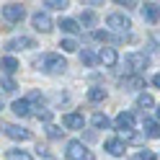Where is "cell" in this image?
<instances>
[{
	"instance_id": "obj_27",
	"label": "cell",
	"mask_w": 160,
	"mask_h": 160,
	"mask_svg": "<svg viewBox=\"0 0 160 160\" xmlns=\"http://www.w3.org/2000/svg\"><path fill=\"white\" fill-rule=\"evenodd\" d=\"M80 23H83V26H93L96 23V13L93 11H83V13H80Z\"/></svg>"
},
{
	"instance_id": "obj_26",
	"label": "cell",
	"mask_w": 160,
	"mask_h": 160,
	"mask_svg": "<svg viewBox=\"0 0 160 160\" xmlns=\"http://www.w3.org/2000/svg\"><path fill=\"white\" fill-rule=\"evenodd\" d=\"M59 47H62L65 52H78V47H80V44L75 42L72 36H70V39H62V42H59Z\"/></svg>"
},
{
	"instance_id": "obj_16",
	"label": "cell",
	"mask_w": 160,
	"mask_h": 160,
	"mask_svg": "<svg viewBox=\"0 0 160 160\" xmlns=\"http://www.w3.org/2000/svg\"><path fill=\"white\" fill-rule=\"evenodd\" d=\"M59 28H62L65 34H78L80 31V26H78L75 18H62V21H59Z\"/></svg>"
},
{
	"instance_id": "obj_23",
	"label": "cell",
	"mask_w": 160,
	"mask_h": 160,
	"mask_svg": "<svg viewBox=\"0 0 160 160\" xmlns=\"http://www.w3.org/2000/svg\"><path fill=\"white\" fill-rule=\"evenodd\" d=\"M155 106V101H152V96H147V93H142L137 98V108H152Z\"/></svg>"
},
{
	"instance_id": "obj_30",
	"label": "cell",
	"mask_w": 160,
	"mask_h": 160,
	"mask_svg": "<svg viewBox=\"0 0 160 160\" xmlns=\"http://www.w3.org/2000/svg\"><path fill=\"white\" fill-rule=\"evenodd\" d=\"M36 119H42V122H52V111H49V108H44V111L39 108V111H36Z\"/></svg>"
},
{
	"instance_id": "obj_39",
	"label": "cell",
	"mask_w": 160,
	"mask_h": 160,
	"mask_svg": "<svg viewBox=\"0 0 160 160\" xmlns=\"http://www.w3.org/2000/svg\"><path fill=\"white\" fill-rule=\"evenodd\" d=\"M0 111H3V101H0Z\"/></svg>"
},
{
	"instance_id": "obj_35",
	"label": "cell",
	"mask_w": 160,
	"mask_h": 160,
	"mask_svg": "<svg viewBox=\"0 0 160 160\" xmlns=\"http://www.w3.org/2000/svg\"><path fill=\"white\" fill-rule=\"evenodd\" d=\"M39 155H42V160H54L52 155H49V152H47V147H39Z\"/></svg>"
},
{
	"instance_id": "obj_11",
	"label": "cell",
	"mask_w": 160,
	"mask_h": 160,
	"mask_svg": "<svg viewBox=\"0 0 160 160\" xmlns=\"http://www.w3.org/2000/svg\"><path fill=\"white\" fill-rule=\"evenodd\" d=\"M142 18H145L147 23H158L160 21V5L158 3H147L142 8Z\"/></svg>"
},
{
	"instance_id": "obj_10",
	"label": "cell",
	"mask_w": 160,
	"mask_h": 160,
	"mask_svg": "<svg viewBox=\"0 0 160 160\" xmlns=\"http://www.w3.org/2000/svg\"><path fill=\"white\" fill-rule=\"evenodd\" d=\"M124 62H127V67L132 70V72H139V70H145V67L150 65V59H147L145 54H129Z\"/></svg>"
},
{
	"instance_id": "obj_28",
	"label": "cell",
	"mask_w": 160,
	"mask_h": 160,
	"mask_svg": "<svg viewBox=\"0 0 160 160\" xmlns=\"http://www.w3.org/2000/svg\"><path fill=\"white\" fill-rule=\"evenodd\" d=\"M0 85H3V91H5V93H13L16 88H18L13 78H3V83H0Z\"/></svg>"
},
{
	"instance_id": "obj_17",
	"label": "cell",
	"mask_w": 160,
	"mask_h": 160,
	"mask_svg": "<svg viewBox=\"0 0 160 160\" xmlns=\"http://www.w3.org/2000/svg\"><path fill=\"white\" fill-rule=\"evenodd\" d=\"M145 137H160V127L152 119H145Z\"/></svg>"
},
{
	"instance_id": "obj_6",
	"label": "cell",
	"mask_w": 160,
	"mask_h": 160,
	"mask_svg": "<svg viewBox=\"0 0 160 160\" xmlns=\"http://www.w3.org/2000/svg\"><path fill=\"white\" fill-rule=\"evenodd\" d=\"M3 134H8L11 139H31V132L28 129H23V127H16V124H3Z\"/></svg>"
},
{
	"instance_id": "obj_7",
	"label": "cell",
	"mask_w": 160,
	"mask_h": 160,
	"mask_svg": "<svg viewBox=\"0 0 160 160\" xmlns=\"http://www.w3.org/2000/svg\"><path fill=\"white\" fill-rule=\"evenodd\" d=\"M116 129H119V132H132V129H134V114H129V111H122V114H119L116 116Z\"/></svg>"
},
{
	"instance_id": "obj_22",
	"label": "cell",
	"mask_w": 160,
	"mask_h": 160,
	"mask_svg": "<svg viewBox=\"0 0 160 160\" xmlns=\"http://www.w3.org/2000/svg\"><path fill=\"white\" fill-rule=\"evenodd\" d=\"M44 5L49 8V11H65L70 3H67V0H44Z\"/></svg>"
},
{
	"instance_id": "obj_2",
	"label": "cell",
	"mask_w": 160,
	"mask_h": 160,
	"mask_svg": "<svg viewBox=\"0 0 160 160\" xmlns=\"http://www.w3.org/2000/svg\"><path fill=\"white\" fill-rule=\"evenodd\" d=\"M67 160H93V152L88 150L83 142H78V139H72V142H67V152H65Z\"/></svg>"
},
{
	"instance_id": "obj_24",
	"label": "cell",
	"mask_w": 160,
	"mask_h": 160,
	"mask_svg": "<svg viewBox=\"0 0 160 160\" xmlns=\"http://www.w3.org/2000/svg\"><path fill=\"white\" fill-rule=\"evenodd\" d=\"M8 160H34V158L23 150H8Z\"/></svg>"
},
{
	"instance_id": "obj_31",
	"label": "cell",
	"mask_w": 160,
	"mask_h": 160,
	"mask_svg": "<svg viewBox=\"0 0 160 160\" xmlns=\"http://www.w3.org/2000/svg\"><path fill=\"white\" fill-rule=\"evenodd\" d=\"M93 36L98 39V42H111V39H114V36H111V34H108V31H96Z\"/></svg>"
},
{
	"instance_id": "obj_8",
	"label": "cell",
	"mask_w": 160,
	"mask_h": 160,
	"mask_svg": "<svg viewBox=\"0 0 160 160\" xmlns=\"http://www.w3.org/2000/svg\"><path fill=\"white\" fill-rule=\"evenodd\" d=\"M31 47H36V42H34V39H28V36L11 39V42L5 44V49H8V52H18V49H31Z\"/></svg>"
},
{
	"instance_id": "obj_18",
	"label": "cell",
	"mask_w": 160,
	"mask_h": 160,
	"mask_svg": "<svg viewBox=\"0 0 160 160\" xmlns=\"http://www.w3.org/2000/svg\"><path fill=\"white\" fill-rule=\"evenodd\" d=\"M0 65H3V70H5L8 75L16 72V70L21 67V65H18V59H13V57H3V59H0Z\"/></svg>"
},
{
	"instance_id": "obj_38",
	"label": "cell",
	"mask_w": 160,
	"mask_h": 160,
	"mask_svg": "<svg viewBox=\"0 0 160 160\" xmlns=\"http://www.w3.org/2000/svg\"><path fill=\"white\" fill-rule=\"evenodd\" d=\"M158 119H160V106H158Z\"/></svg>"
},
{
	"instance_id": "obj_14",
	"label": "cell",
	"mask_w": 160,
	"mask_h": 160,
	"mask_svg": "<svg viewBox=\"0 0 160 160\" xmlns=\"http://www.w3.org/2000/svg\"><path fill=\"white\" fill-rule=\"evenodd\" d=\"M122 88H124V91H137V88H145V78H142V75H132V78L122 80Z\"/></svg>"
},
{
	"instance_id": "obj_13",
	"label": "cell",
	"mask_w": 160,
	"mask_h": 160,
	"mask_svg": "<svg viewBox=\"0 0 160 160\" xmlns=\"http://www.w3.org/2000/svg\"><path fill=\"white\" fill-rule=\"evenodd\" d=\"M103 147H106V152H108V155H124V142H122V139H116V137L106 139Z\"/></svg>"
},
{
	"instance_id": "obj_19",
	"label": "cell",
	"mask_w": 160,
	"mask_h": 160,
	"mask_svg": "<svg viewBox=\"0 0 160 160\" xmlns=\"http://www.w3.org/2000/svg\"><path fill=\"white\" fill-rule=\"evenodd\" d=\"M119 134L132 145H145V134H137V132H119Z\"/></svg>"
},
{
	"instance_id": "obj_20",
	"label": "cell",
	"mask_w": 160,
	"mask_h": 160,
	"mask_svg": "<svg viewBox=\"0 0 160 160\" xmlns=\"http://www.w3.org/2000/svg\"><path fill=\"white\" fill-rule=\"evenodd\" d=\"M93 127H96V129H108L111 122H108L106 114H93Z\"/></svg>"
},
{
	"instance_id": "obj_12",
	"label": "cell",
	"mask_w": 160,
	"mask_h": 160,
	"mask_svg": "<svg viewBox=\"0 0 160 160\" xmlns=\"http://www.w3.org/2000/svg\"><path fill=\"white\" fill-rule=\"evenodd\" d=\"M62 124H65L67 129H83L85 119H83V114H65V116H62Z\"/></svg>"
},
{
	"instance_id": "obj_36",
	"label": "cell",
	"mask_w": 160,
	"mask_h": 160,
	"mask_svg": "<svg viewBox=\"0 0 160 160\" xmlns=\"http://www.w3.org/2000/svg\"><path fill=\"white\" fill-rule=\"evenodd\" d=\"M152 85H155V88H160V72H158V75L152 78Z\"/></svg>"
},
{
	"instance_id": "obj_29",
	"label": "cell",
	"mask_w": 160,
	"mask_h": 160,
	"mask_svg": "<svg viewBox=\"0 0 160 160\" xmlns=\"http://www.w3.org/2000/svg\"><path fill=\"white\" fill-rule=\"evenodd\" d=\"M62 132H65V129H59V127H54V124L47 127V134L52 137V139H59V137H62Z\"/></svg>"
},
{
	"instance_id": "obj_3",
	"label": "cell",
	"mask_w": 160,
	"mask_h": 160,
	"mask_svg": "<svg viewBox=\"0 0 160 160\" xmlns=\"http://www.w3.org/2000/svg\"><path fill=\"white\" fill-rule=\"evenodd\" d=\"M23 16H26V11H23L21 3H8V5H3V18H5L8 23H21Z\"/></svg>"
},
{
	"instance_id": "obj_21",
	"label": "cell",
	"mask_w": 160,
	"mask_h": 160,
	"mask_svg": "<svg viewBox=\"0 0 160 160\" xmlns=\"http://www.w3.org/2000/svg\"><path fill=\"white\" fill-rule=\"evenodd\" d=\"M88 98H91L93 103L106 101V91H103V88H91V91H88Z\"/></svg>"
},
{
	"instance_id": "obj_32",
	"label": "cell",
	"mask_w": 160,
	"mask_h": 160,
	"mask_svg": "<svg viewBox=\"0 0 160 160\" xmlns=\"http://www.w3.org/2000/svg\"><path fill=\"white\" fill-rule=\"evenodd\" d=\"M116 5H124L127 11H134V8H137L139 3H134V0H122V3H116Z\"/></svg>"
},
{
	"instance_id": "obj_34",
	"label": "cell",
	"mask_w": 160,
	"mask_h": 160,
	"mask_svg": "<svg viewBox=\"0 0 160 160\" xmlns=\"http://www.w3.org/2000/svg\"><path fill=\"white\" fill-rule=\"evenodd\" d=\"M26 101H28V103H31V101H42V93H39V91H31V93H28V98H26Z\"/></svg>"
},
{
	"instance_id": "obj_25",
	"label": "cell",
	"mask_w": 160,
	"mask_h": 160,
	"mask_svg": "<svg viewBox=\"0 0 160 160\" xmlns=\"http://www.w3.org/2000/svg\"><path fill=\"white\" fill-rule=\"evenodd\" d=\"M96 59H98V57L91 52V49H83V52H80V62H83V65H88V67H91Z\"/></svg>"
},
{
	"instance_id": "obj_33",
	"label": "cell",
	"mask_w": 160,
	"mask_h": 160,
	"mask_svg": "<svg viewBox=\"0 0 160 160\" xmlns=\"http://www.w3.org/2000/svg\"><path fill=\"white\" fill-rule=\"evenodd\" d=\"M137 160H155V155L150 152V150H145V152H139V155H137Z\"/></svg>"
},
{
	"instance_id": "obj_15",
	"label": "cell",
	"mask_w": 160,
	"mask_h": 160,
	"mask_svg": "<svg viewBox=\"0 0 160 160\" xmlns=\"http://www.w3.org/2000/svg\"><path fill=\"white\" fill-rule=\"evenodd\" d=\"M11 108H13L16 116H28V114H31V103H28L26 98H18V101H13Z\"/></svg>"
},
{
	"instance_id": "obj_37",
	"label": "cell",
	"mask_w": 160,
	"mask_h": 160,
	"mask_svg": "<svg viewBox=\"0 0 160 160\" xmlns=\"http://www.w3.org/2000/svg\"><path fill=\"white\" fill-rule=\"evenodd\" d=\"M152 39H155V44H160V31H155V34H152Z\"/></svg>"
},
{
	"instance_id": "obj_1",
	"label": "cell",
	"mask_w": 160,
	"mask_h": 160,
	"mask_svg": "<svg viewBox=\"0 0 160 160\" xmlns=\"http://www.w3.org/2000/svg\"><path fill=\"white\" fill-rule=\"evenodd\" d=\"M39 65H42V70H44L47 75H62L65 70H67V62H65L62 54H44Z\"/></svg>"
},
{
	"instance_id": "obj_4",
	"label": "cell",
	"mask_w": 160,
	"mask_h": 160,
	"mask_svg": "<svg viewBox=\"0 0 160 160\" xmlns=\"http://www.w3.org/2000/svg\"><path fill=\"white\" fill-rule=\"evenodd\" d=\"M106 23H108V28H114V31H119V34H127L129 31V18L127 16H122V13H111L106 18Z\"/></svg>"
},
{
	"instance_id": "obj_5",
	"label": "cell",
	"mask_w": 160,
	"mask_h": 160,
	"mask_svg": "<svg viewBox=\"0 0 160 160\" xmlns=\"http://www.w3.org/2000/svg\"><path fill=\"white\" fill-rule=\"evenodd\" d=\"M31 23H34L36 31H42V34H49V31H52V18H49L47 13H42V11L31 16Z\"/></svg>"
},
{
	"instance_id": "obj_9",
	"label": "cell",
	"mask_w": 160,
	"mask_h": 160,
	"mask_svg": "<svg viewBox=\"0 0 160 160\" xmlns=\"http://www.w3.org/2000/svg\"><path fill=\"white\" fill-rule=\"evenodd\" d=\"M116 59H119V54H116V49H114V47H103L101 52H98V62H101L103 67H114V65H116Z\"/></svg>"
}]
</instances>
